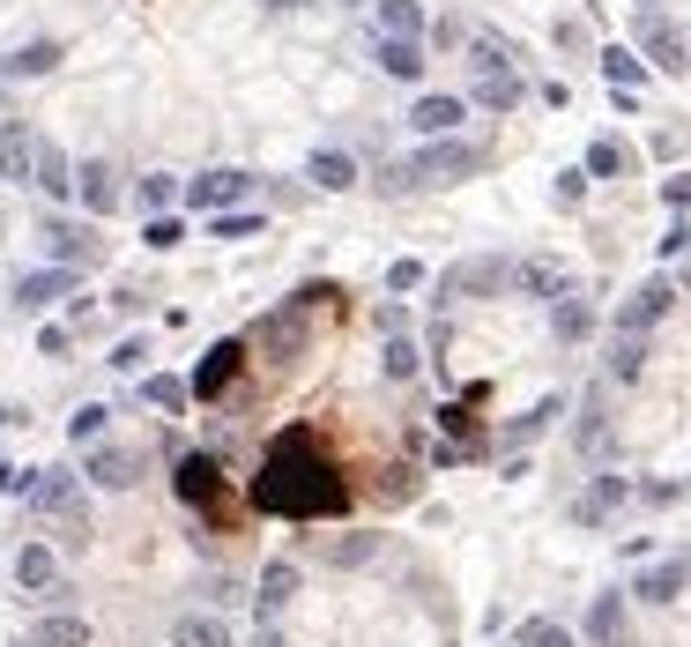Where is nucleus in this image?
I'll use <instances>...</instances> for the list:
<instances>
[{
	"instance_id": "13",
	"label": "nucleus",
	"mask_w": 691,
	"mask_h": 647,
	"mask_svg": "<svg viewBox=\"0 0 691 647\" xmlns=\"http://www.w3.org/2000/svg\"><path fill=\"white\" fill-rule=\"evenodd\" d=\"M238 373H246V343H216L209 357H201V373L186 380V387H194L201 402H216V395H231V387H238Z\"/></svg>"
},
{
	"instance_id": "55",
	"label": "nucleus",
	"mask_w": 691,
	"mask_h": 647,
	"mask_svg": "<svg viewBox=\"0 0 691 647\" xmlns=\"http://www.w3.org/2000/svg\"><path fill=\"white\" fill-rule=\"evenodd\" d=\"M640 8H654V0H640Z\"/></svg>"
},
{
	"instance_id": "11",
	"label": "nucleus",
	"mask_w": 691,
	"mask_h": 647,
	"mask_svg": "<svg viewBox=\"0 0 691 647\" xmlns=\"http://www.w3.org/2000/svg\"><path fill=\"white\" fill-rule=\"evenodd\" d=\"M30 506L52 514V522H82V476L74 469H30Z\"/></svg>"
},
{
	"instance_id": "44",
	"label": "nucleus",
	"mask_w": 691,
	"mask_h": 647,
	"mask_svg": "<svg viewBox=\"0 0 691 647\" xmlns=\"http://www.w3.org/2000/svg\"><path fill=\"white\" fill-rule=\"evenodd\" d=\"M142 239H149L156 253H172L179 239H186V224H179V216H149V231H142Z\"/></svg>"
},
{
	"instance_id": "20",
	"label": "nucleus",
	"mask_w": 691,
	"mask_h": 647,
	"mask_svg": "<svg viewBox=\"0 0 691 647\" xmlns=\"http://www.w3.org/2000/svg\"><path fill=\"white\" fill-rule=\"evenodd\" d=\"M30 186L52 201H68L74 194V156L60 150V142H38V164H30Z\"/></svg>"
},
{
	"instance_id": "23",
	"label": "nucleus",
	"mask_w": 691,
	"mask_h": 647,
	"mask_svg": "<svg viewBox=\"0 0 691 647\" xmlns=\"http://www.w3.org/2000/svg\"><path fill=\"white\" fill-rule=\"evenodd\" d=\"M514 291H536V299H572V275L558 261H514Z\"/></svg>"
},
{
	"instance_id": "37",
	"label": "nucleus",
	"mask_w": 691,
	"mask_h": 647,
	"mask_svg": "<svg viewBox=\"0 0 691 647\" xmlns=\"http://www.w3.org/2000/svg\"><path fill=\"white\" fill-rule=\"evenodd\" d=\"M602 75H610V90H640L647 68H640V52H632V46H610V52H602Z\"/></svg>"
},
{
	"instance_id": "1",
	"label": "nucleus",
	"mask_w": 691,
	"mask_h": 647,
	"mask_svg": "<svg viewBox=\"0 0 691 647\" xmlns=\"http://www.w3.org/2000/svg\"><path fill=\"white\" fill-rule=\"evenodd\" d=\"M253 506L283 514V522H327V514L349 506V484H343V469H335V454L321 447L313 424L275 432V447L261 454V476H253Z\"/></svg>"
},
{
	"instance_id": "6",
	"label": "nucleus",
	"mask_w": 691,
	"mask_h": 647,
	"mask_svg": "<svg viewBox=\"0 0 691 647\" xmlns=\"http://www.w3.org/2000/svg\"><path fill=\"white\" fill-rule=\"evenodd\" d=\"M498 291H514V261H498V253H484V261H454V269L439 275V305H454V299H498Z\"/></svg>"
},
{
	"instance_id": "36",
	"label": "nucleus",
	"mask_w": 691,
	"mask_h": 647,
	"mask_svg": "<svg viewBox=\"0 0 691 647\" xmlns=\"http://www.w3.org/2000/svg\"><path fill=\"white\" fill-rule=\"evenodd\" d=\"M142 402H149V410H164V417H179V410L194 402V387H186V380H172V373H149L142 380Z\"/></svg>"
},
{
	"instance_id": "9",
	"label": "nucleus",
	"mask_w": 691,
	"mask_h": 647,
	"mask_svg": "<svg viewBox=\"0 0 691 647\" xmlns=\"http://www.w3.org/2000/svg\"><path fill=\"white\" fill-rule=\"evenodd\" d=\"M632 52H640V60H654L662 75H684V68H691V60H684V30L669 23V16H654V8L632 23Z\"/></svg>"
},
{
	"instance_id": "17",
	"label": "nucleus",
	"mask_w": 691,
	"mask_h": 647,
	"mask_svg": "<svg viewBox=\"0 0 691 647\" xmlns=\"http://www.w3.org/2000/svg\"><path fill=\"white\" fill-rule=\"evenodd\" d=\"M669 305H677V283H669V275H647L640 291H632V299L618 305V327H640V335H647V327L662 321Z\"/></svg>"
},
{
	"instance_id": "56",
	"label": "nucleus",
	"mask_w": 691,
	"mask_h": 647,
	"mask_svg": "<svg viewBox=\"0 0 691 647\" xmlns=\"http://www.w3.org/2000/svg\"><path fill=\"white\" fill-rule=\"evenodd\" d=\"M506 647H520V640H506Z\"/></svg>"
},
{
	"instance_id": "24",
	"label": "nucleus",
	"mask_w": 691,
	"mask_h": 647,
	"mask_svg": "<svg viewBox=\"0 0 691 647\" xmlns=\"http://www.w3.org/2000/svg\"><path fill=\"white\" fill-rule=\"evenodd\" d=\"M558 417H566V395H543L536 410H528V417H514V424H506V447H514V454H528V447H536V439H543V432H550Z\"/></svg>"
},
{
	"instance_id": "28",
	"label": "nucleus",
	"mask_w": 691,
	"mask_h": 647,
	"mask_svg": "<svg viewBox=\"0 0 691 647\" xmlns=\"http://www.w3.org/2000/svg\"><path fill=\"white\" fill-rule=\"evenodd\" d=\"M572 447H580V454H602V447H610V402H602V387H595V395L580 402V424H572Z\"/></svg>"
},
{
	"instance_id": "52",
	"label": "nucleus",
	"mask_w": 691,
	"mask_h": 647,
	"mask_svg": "<svg viewBox=\"0 0 691 647\" xmlns=\"http://www.w3.org/2000/svg\"><path fill=\"white\" fill-rule=\"evenodd\" d=\"M8 424H16V410H8V402H0V432H8Z\"/></svg>"
},
{
	"instance_id": "7",
	"label": "nucleus",
	"mask_w": 691,
	"mask_h": 647,
	"mask_svg": "<svg viewBox=\"0 0 691 647\" xmlns=\"http://www.w3.org/2000/svg\"><path fill=\"white\" fill-rule=\"evenodd\" d=\"M253 343L268 350V357H297V350L313 343V305H305V299H297V291H291V299L275 305L268 321L253 327Z\"/></svg>"
},
{
	"instance_id": "50",
	"label": "nucleus",
	"mask_w": 691,
	"mask_h": 647,
	"mask_svg": "<svg viewBox=\"0 0 691 647\" xmlns=\"http://www.w3.org/2000/svg\"><path fill=\"white\" fill-rule=\"evenodd\" d=\"M68 343H74L68 327H38V350H45V357H60V350H68Z\"/></svg>"
},
{
	"instance_id": "16",
	"label": "nucleus",
	"mask_w": 691,
	"mask_h": 647,
	"mask_svg": "<svg viewBox=\"0 0 691 647\" xmlns=\"http://www.w3.org/2000/svg\"><path fill=\"white\" fill-rule=\"evenodd\" d=\"M74 201H82L90 216H112V209H120V172H112L104 156H82V164H74Z\"/></svg>"
},
{
	"instance_id": "4",
	"label": "nucleus",
	"mask_w": 691,
	"mask_h": 647,
	"mask_svg": "<svg viewBox=\"0 0 691 647\" xmlns=\"http://www.w3.org/2000/svg\"><path fill=\"white\" fill-rule=\"evenodd\" d=\"M484 454H491V432H484V417H476V402H446L431 462H439V469H461V462H484Z\"/></svg>"
},
{
	"instance_id": "19",
	"label": "nucleus",
	"mask_w": 691,
	"mask_h": 647,
	"mask_svg": "<svg viewBox=\"0 0 691 647\" xmlns=\"http://www.w3.org/2000/svg\"><path fill=\"white\" fill-rule=\"evenodd\" d=\"M684 580H691V558H662V566L632 573V596L640 603H677L684 596Z\"/></svg>"
},
{
	"instance_id": "12",
	"label": "nucleus",
	"mask_w": 691,
	"mask_h": 647,
	"mask_svg": "<svg viewBox=\"0 0 691 647\" xmlns=\"http://www.w3.org/2000/svg\"><path fill=\"white\" fill-rule=\"evenodd\" d=\"M82 476H90V484H98V492H126V484H142V454L134 447H90L82 454Z\"/></svg>"
},
{
	"instance_id": "10",
	"label": "nucleus",
	"mask_w": 691,
	"mask_h": 647,
	"mask_svg": "<svg viewBox=\"0 0 691 647\" xmlns=\"http://www.w3.org/2000/svg\"><path fill=\"white\" fill-rule=\"evenodd\" d=\"M624 498H632V476H618V469L588 476V484L572 492V528H602V522L624 506Z\"/></svg>"
},
{
	"instance_id": "39",
	"label": "nucleus",
	"mask_w": 691,
	"mask_h": 647,
	"mask_svg": "<svg viewBox=\"0 0 691 647\" xmlns=\"http://www.w3.org/2000/svg\"><path fill=\"white\" fill-rule=\"evenodd\" d=\"M417 365H424L417 343H409V335H387V357H379V373H387V380L402 387V380H417Z\"/></svg>"
},
{
	"instance_id": "51",
	"label": "nucleus",
	"mask_w": 691,
	"mask_h": 647,
	"mask_svg": "<svg viewBox=\"0 0 691 647\" xmlns=\"http://www.w3.org/2000/svg\"><path fill=\"white\" fill-rule=\"evenodd\" d=\"M253 647H283V633H275V618H261V633H253Z\"/></svg>"
},
{
	"instance_id": "14",
	"label": "nucleus",
	"mask_w": 691,
	"mask_h": 647,
	"mask_svg": "<svg viewBox=\"0 0 691 647\" xmlns=\"http://www.w3.org/2000/svg\"><path fill=\"white\" fill-rule=\"evenodd\" d=\"M461 120H469V98H446V90H424V98L409 104V127H417L424 142H439V134H461Z\"/></svg>"
},
{
	"instance_id": "5",
	"label": "nucleus",
	"mask_w": 691,
	"mask_h": 647,
	"mask_svg": "<svg viewBox=\"0 0 691 647\" xmlns=\"http://www.w3.org/2000/svg\"><path fill=\"white\" fill-rule=\"evenodd\" d=\"M179 498L194 506V514H209V522H231V492H223V469L216 454H179Z\"/></svg>"
},
{
	"instance_id": "26",
	"label": "nucleus",
	"mask_w": 691,
	"mask_h": 647,
	"mask_svg": "<svg viewBox=\"0 0 691 647\" xmlns=\"http://www.w3.org/2000/svg\"><path fill=\"white\" fill-rule=\"evenodd\" d=\"M602 373H610V380H640L647 373V335H640V327H618V335H610Z\"/></svg>"
},
{
	"instance_id": "42",
	"label": "nucleus",
	"mask_w": 691,
	"mask_h": 647,
	"mask_svg": "<svg viewBox=\"0 0 691 647\" xmlns=\"http://www.w3.org/2000/svg\"><path fill=\"white\" fill-rule=\"evenodd\" d=\"M52 68H60V46H52V38H38V46H23L8 60V75H52Z\"/></svg>"
},
{
	"instance_id": "35",
	"label": "nucleus",
	"mask_w": 691,
	"mask_h": 647,
	"mask_svg": "<svg viewBox=\"0 0 691 647\" xmlns=\"http://www.w3.org/2000/svg\"><path fill=\"white\" fill-rule=\"evenodd\" d=\"M550 327H558V343H580V335H595V305L572 291V299L550 305Z\"/></svg>"
},
{
	"instance_id": "31",
	"label": "nucleus",
	"mask_w": 691,
	"mask_h": 647,
	"mask_svg": "<svg viewBox=\"0 0 691 647\" xmlns=\"http://www.w3.org/2000/svg\"><path fill=\"white\" fill-rule=\"evenodd\" d=\"M291 596H297V566H291V558H275V566L261 573V596H253V603H261V618H283Z\"/></svg>"
},
{
	"instance_id": "32",
	"label": "nucleus",
	"mask_w": 691,
	"mask_h": 647,
	"mask_svg": "<svg viewBox=\"0 0 691 647\" xmlns=\"http://www.w3.org/2000/svg\"><path fill=\"white\" fill-rule=\"evenodd\" d=\"M23 647H90V625L82 618H38L23 633Z\"/></svg>"
},
{
	"instance_id": "22",
	"label": "nucleus",
	"mask_w": 691,
	"mask_h": 647,
	"mask_svg": "<svg viewBox=\"0 0 691 647\" xmlns=\"http://www.w3.org/2000/svg\"><path fill=\"white\" fill-rule=\"evenodd\" d=\"M45 253L60 261V269H74V261H98L104 239L98 231H82V224H45Z\"/></svg>"
},
{
	"instance_id": "30",
	"label": "nucleus",
	"mask_w": 691,
	"mask_h": 647,
	"mask_svg": "<svg viewBox=\"0 0 691 647\" xmlns=\"http://www.w3.org/2000/svg\"><path fill=\"white\" fill-rule=\"evenodd\" d=\"M172 647H231V625H223L216 610H186V618L172 625Z\"/></svg>"
},
{
	"instance_id": "47",
	"label": "nucleus",
	"mask_w": 691,
	"mask_h": 647,
	"mask_svg": "<svg viewBox=\"0 0 691 647\" xmlns=\"http://www.w3.org/2000/svg\"><path fill=\"white\" fill-rule=\"evenodd\" d=\"M662 201H669V209H677V216H684V209H691V172L662 179Z\"/></svg>"
},
{
	"instance_id": "43",
	"label": "nucleus",
	"mask_w": 691,
	"mask_h": 647,
	"mask_svg": "<svg viewBox=\"0 0 691 647\" xmlns=\"http://www.w3.org/2000/svg\"><path fill=\"white\" fill-rule=\"evenodd\" d=\"M618 172H624V142H610V134H602V142L588 150V179H618Z\"/></svg>"
},
{
	"instance_id": "49",
	"label": "nucleus",
	"mask_w": 691,
	"mask_h": 647,
	"mask_svg": "<svg viewBox=\"0 0 691 647\" xmlns=\"http://www.w3.org/2000/svg\"><path fill=\"white\" fill-rule=\"evenodd\" d=\"M461 38H469V30L454 23V16H446V23H431V46H446V52H454V46H461Z\"/></svg>"
},
{
	"instance_id": "8",
	"label": "nucleus",
	"mask_w": 691,
	"mask_h": 647,
	"mask_svg": "<svg viewBox=\"0 0 691 647\" xmlns=\"http://www.w3.org/2000/svg\"><path fill=\"white\" fill-rule=\"evenodd\" d=\"M253 194V172H238V164H216V172L186 179V209H201V216H223V209H238V201Z\"/></svg>"
},
{
	"instance_id": "3",
	"label": "nucleus",
	"mask_w": 691,
	"mask_h": 647,
	"mask_svg": "<svg viewBox=\"0 0 691 647\" xmlns=\"http://www.w3.org/2000/svg\"><path fill=\"white\" fill-rule=\"evenodd\" d=\"M520 98H528V82L514 75L506 46H498V38H476V82H469V104H484V112H514Z\"/></svg>"
},
{
	"instance_id": "46",
	"label": "nucleus",
	"mask_w": 691,
	"mask_h": 647,
	"mask_svg": "<svg viewBox=\"0 0 691 647\" xmlns=\"http://www.w3.org/2000/svg\"><path fill=\"white\" fill-rule=\"evenodd\" d=\"M142 357H149V343H142V335H126V343L112 350V365H120V373H142Z\"/></svg>"
},
{
	"instance_id": "25",
	"label": "nucleus",
	"mask_w": 691,
	"mask_h": 647,
	"mask_svg": "<svg viewBox=\"0 0 691 647\" xmlns=\"http://www.w3.org/2000/svg\"><path fill=\"white\" fill-rule=\"evenodd\" d=\"M30 164H38V134L23 120H8L0 127V179H30Z\"/></svg>"
},
{
	"instance_id": "2",
	"label": "nucleus",
	"mask_w": 691,
	"mask_h": 647,
	"mask_svg": "<svg viewBox=\"0 0 691 647\" xmlns=\"http://www.w3.org/2000/svg\"><path fill=\"white\" fill-rule=\"evenodd\" d=\"M484 164H491V142H484V134H439V142H424V150L395 156V164L379 172V186H387V194H424V186L476 179Z\"/></svg>"
},
{
	"instance_id": "38",
	"label": "nucleus",
	"mask_w": 691,
	"mask_h": 647,
	"mask_svg": "<svg viewBox=\"0 0 691 647\" xmlns=\"http://www.w3.org/2000/svg\"><path fill=\"white\" fill-rule=\"evenodd\" d=\"M179 194H186V179H172V172H149L142 186H134V201H142L149 216H164V209H172Z\"/></svg>"
},
{
	"instance_id": "48",
	"label": "nucleus",
	"mask_w": 691,
	"mask_h": 647,
	"mask_svg": "<svg viewBox=\"0 0 691 647\" xmlns=\"http://www.w3.org/2000/svg\"><path fill=\"white\" fill-rule=\"evenodd\" d=\"M417 283H424L417 261H395V269H387V291H417Z\"/></svg>"
},
{
	"instance_id": "53",
	"label": "nucleus",
	"mask_w": 691,
	"mask_h": 647,
	"mask_svg": "<svg viewBox=\"0 0 691 647\" xmlns=\"http://www.w3.org/2000/svg\"><path fill=\"white\" fill-rule=\"evenodd\" d=\"M268 8H305V0H268Z\"/></svg>"
},
{
	"instance_id": "18",
	"label": "nucleus",
	"mask_w": 691,
	"mask_h": 647,
	"mask_svg": "<svg viewBox=\"0 0 691 647\" xmlns=\"http://www.w3.org/2000/svg\"><path fill=\"white\" fill-rule=\"evenodd\" d=\"M372 60L395 82H424V38H372Z\"/></svg>"
},
{
	"instance_id": "15",
	"label": "nucleus",
	"mask_w": 691,
	"mask_h": 647,
	"mask_svg": "<svg viewBox=\"0 0 691 647\" xmlns=\"http://www.w3.org/2000/svg\"><path fill=\"white\" fill-rule=\"evenodd\" d=\"M74 291H82V275H74V269H60V261H52V269H30L23 283H16V305H23V313H45V305L74 299Z\"/></svg>"
},
{
	"instance_id": "21",
	"label": "nucleus",
	"mask_w": 691,
	"mask_h": 647,
	"mask_svg": "<svg viewBox=\"0 0 691 647\" xmlns=\"http://www.w3.org/2000/svg\"><path fill=\"white\" fill-rule=\"evenodd\" d=\"M424 8L417 0H372V38H424Z\"/></svg>"
},
{
	"instance_id": "34",
	"label": "nucleus",
	"mask_w": 691,
	"mask_h": 647,
	"mask_svg": "<svg viewBox=\"0 0 691 647\" xmlns=\"http://www.w3.org/2000/svg\"><path fill=\"white\" fill-rule=\"evenodd\" d=\"M305 179H313V186H327V194H343V186H357V164H349L343 150H313Z\"/></svg>"
},
{
	"instance_id": "27",
	"label": "nucleus",
	"mask_w": 691,
	"mask_h": 647,
	"mask_svg": "<svg viewBox=\"0 0 691 647\" xmlns=\"http://www.w3.org/2000/svg\"><path fill=\"white\" fill-rule=\"evenodd\" d=\"M16 580H23L30 596H52V588H60V558H52L45 544H23L16 550Z\"/></svg>"
},
{
	"instance_id": "45",
	"label": "nucleus",
	"mask_w": 691,
	"mask_h": 647,
	"mask_svg": "<svg viewBox=\"0 0 691 647\" xmlns=\"http://www.w3.org/2000/svg\"><path fill=\"white\" fill-rule=\"evenodd\" d=\"M209 231H216V239H253V231H261V216H238V209H223V216H209Z\"/></svg>"
},
{
	"instance_id": "33",
	"label": "nucleus",
	"mask_w": 691,
	"mask_h": 647,
	"mask_svg": "<svg viewBox=\"0 0 691 647\" xmlns=\"http://www.w3.org/2000/svg\"><path fill=\"white\" fill-rule=\"evenodd\" d=\"M321 558L327 566H372V558H379V536H372V528H357V536H327Z\"/></svg>"
},
{
	"instance_id": "40",
	"label": "nucleus",
	"mask_w": 691,
	"mask_h": 647,
	"mask_svg": "<svg viewBox=\"0 0 691 647\" xmlns=\"http://www.w3.org/2000/svg\"><path fill=\"white\" fill-rule=\"evenodd\" d=\"M514 640H520V647H572V633H566L558 618H520Z\"/></svg>"
},
{
	"instance_id": "57",
	"label": "nucleus",
	"mask_w": 691,
	"mask_h": 647,
	"mask_svg": "<svg viewBox=\"0 0 691 647\" xmlns=\"http://www.w3.org/2000/svg\"><path fill=\"white\" fill-rule=\"evenodd\" d=\"M0 68H8V60H0Z\"/></svg>"
},
{
	"instance_id": "29",
	"label": "nucleus",
	"mask_w": 691,
	"mask_h": 647,
	"mask_svg": "<svg viewBox=\"0 0 691 647\" xmlns=\"http://www.w3.org/2000/svg\"><path fill=\"white\" fill-rule=\"evenodd\" d=\"M588 640L595 647H624V596H618V588L588 603Z\"/></svg>"
},
{
	"instance_id": "54",
	"label": "nucleus",
	"mask_w": 691,
	"mask_h": 647,
	"mask_svg": "<svg viewBox=\"0 0 691 647\" xmlns=\"http://www.w3.org/2000/svg\"><path fill=\"white\" fill-rule=\"evenodd\" d=\"M335 8H372V0H335Z\"/></svg>"
},
{
	"instance_id": "41",
	"label": "nucleus",
	"mask_w": 691,
	"mask_h": 647,
	"mask_svg": "<svg viewBox=\"0 0 691 647\" xmlns=\"http://www.w3.org/2000/svg\"><path fill=\"white\" fill-rule=\"evenodd\" d=\"M104 417H112L104 402H82V410L68 417V439H74V447H98V439H104Z\"/></svg>"
}]
</instances>
